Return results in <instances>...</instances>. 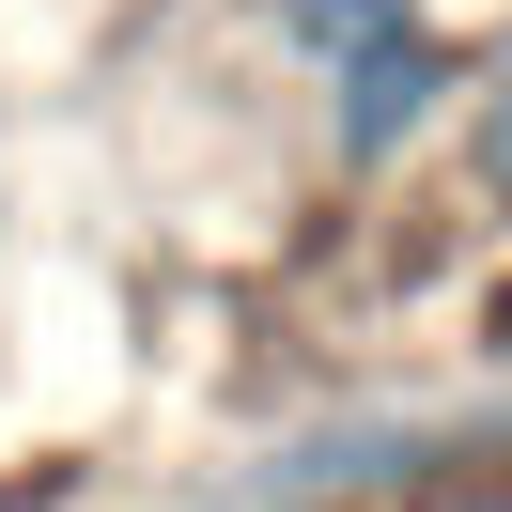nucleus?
Wrapping results in <instances>:
<instances>
[{
    "label": "nucleus",
    "mask_w": 512,
    "mask_h": 512,
    "mask_svg": "<svg viewBox=\"0 0 512 512\" xmlns=\"http://www.w3.org/2000/svg\"><path fill=\"white\" fill-rule=\"evenodd\" d=\"M450 94H466V32L450 16H404L388 47H357L342 78H311V171L342 202H373V187H404V171H435V140H450Z\"/></svg>",
    "instance_id": "nucleus-1"
},
{
    "label": "nucleus",
    "mask_w": 512,
    "mask_h": 512,
    "mask_svg": "<svg viewBox=\"0 0 512 512\" xmlns=\"http://www.w3.org/2000/svg\"><path fill=\"white\" fill-rule=\"evenodd\" d=\"M435 171H450V218H466V233H512V16L466 47V94H450Z\"/></svg>",
    "instance_id": "nucleus-2"
},
{
    "label": "nucleus",
    "mask_w": 512,
    "mask_h": 512,
    "mask_svg": "<svg viewBox=\"0 0 512 512\" xmlns=\"http://www.w3.org/2000/svg\"><path fill=\"white\" fill-rule=\"evenodd\" d=\"M404 16H435V0H264V63L311 94V78H342L357 47H388Z\"/></svg>",
    "instance_id": "nucleus-3"
},
{
    "label": "nucleus",
    "mask_w": 512,
    "mask_h": 512,
    "mask_svg": "<svg viewBox=\"0 0 512 512\" xmlns=\"http://www.w3.org/2000/svg\"><path fill=\"white\" fill-rule=\"evenodd\" d=\"M388 512H512V435H497V450H450V466H435V481H404Z\"/></svg>",
    "instance_id": "nucleus-4"
},
{
    "label": "nucleus",
    "mask_w": 512,
    "mask_h": 512,
    "mask_svg": "<svg viewBox=\"0 0 512 512\" xmlns=\"http://www.w3.org/2000/svg\"><path fill=\"white\" fill-rule=\"evenodd\" d=\"M466 357H497V373H512V264H497V280L466 295Z\"/></svg>",
    "instance_id": "nucleus-5"
}]
</instances>
